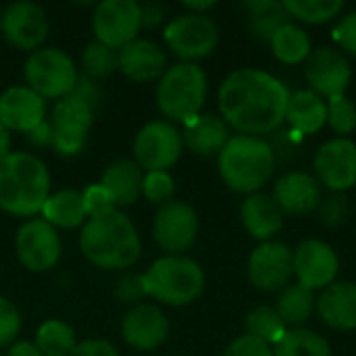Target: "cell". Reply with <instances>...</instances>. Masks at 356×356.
<instances>
[{"label":"cell","instance_id":"6da1fadb","mask_svg":"<svg viewBox=\"0 0 356 356\" xmlns=\"http://www.w3.org/2000/svg\"><path fill=\"white\" fill-rule=\"evenodd\" d=\"M290 96L288 86L275 75L252 67L238 69L219 86V117L240 136L261 138L286 123Z\"/></svg>","mask_w":356,"mask_h":356},{"label":"cell","instance_id":"7a4b0ae2","mask_svg":"<svg viewBox=\"0 0 356 356\" xmlns=\"http://www.w3.org/2000/svg\"><path fill=\"white\" fill-rule=\"evenodd\" d=\"M79 250L102 271H129L142 257V240L134 221L121 211L88 217L79 232Z\"/></svg>","mask_w":356,"mask_h":356},{"label":"cell","instance_id":"3957f363","mask_svg":"<svg viewBox=\"0 0 356 356\" xmlns=\"http://www.w3.org/2000/svg\"><path fill=\"white\" fill-rule=\"evenodd\" d=\"M50 171L33 152L13 150L0 161V211L21 219L42 213L50 196Z\"/></svg>","mask_w":356,"mask_h":356},{"label":"cell","instance_id":"277c9868","mask_svg":"<svg viewBox=\"0 0 356 356\" xmlns=\"http://www.w3.org/2000/svg\"><path fill=\"white\" fill-rule=\"evenodd\" d=\"M223 184L238 194H257L273 177L275 150L263 138L232 136L217 156Z\"/></svg>","mask_w":356,"mask_h":356},{"label":"cell","instance_id":"5b68a950","mask_svg":"<svg viewBox=\"0 0 356 356\" xmlns=\"http://www.w3.org/2000/svg\"><path fill=\"white\" fill-rule=\"evenodd\" d=\"M209 94V77L198 63H175L156 81L154 100L171 123H188L202 113Z\"/></svg>","mask_w":356,"mask_h":356},{"label":"cell","instance_id":"8992f818","mask_svg":"<svg viewBox=\"0 0 356 356\" xmlns=\"http://www.w3.org/2000/svg\"><path fill=\"white\" fill-rule=\"evenodd\" d=\"M144 277L148 298L167 307H188L204 292V271L186 254H163L144 271Z\"/></svg>","mask_w":356,"mask_h":356},{"label":"cell","instance_id":"52a82bcc","mask_svg":"<svg viewBox=\"0 0 356 356\" xmlns=\"http://www.w3.org/2000/svg\"><path fill=\"white\" fill-rule=\"evenodd\" d=\"M23 77L25 86L48 102L69 96L77 83L79 71L65 50L56 46H42L25 58Z\"/></svg>","mask_w":356,"mask_h":356},{"label":"cell","instance_id":"ba28073f","mask_svg":"<svg viewBox=\"0 0 356 356\" xmlns=\"http://www.w3.org/2000/svg\"><path fill=\"white\" fill-rule=\"evenodd\" d=\"M163 40L179 63H198L215 52L219 27L209 15L184 13L165 25Z\"/></svg>","mask_w":356,"mask_h":356},{"label":"cell","instance_id":"9c48e42d","mask_svg":"<svg viewBox=\"0 0 356 356\" xmlns=\"http://www.w3.org/2000/svg\"><path fill=\"white\" fill-rule=\"evenodd\" d=\"M134 161L148 171H169L177 165L184 154V138L181 129L167 121L154 119L140 127L134 138Z\"/></svg>","mask_w":356,"mask_h":356},{"label":"cell","instance_id":"30bf717a","mask_svg":"<svg viewBox=\"0 0 356 356\" xmlns=\"http://www.w3.org/2000/svg\"><path fill=\"white\" fill-rule=\"evenodd\" d=\"M96 111L90 108L75 96H65L54 102L50 111V127H52V150L58 156H77L88 142V134L94 125Z\"/></svg>","mask_w":356,"mask_h":356},{"label":"cell","instance_id":"8fae6325","mask_svg":"<svg viewBox=\"0 0 356 356\" xmlns=\"http://www.w3.org/2000/svg\"><path fill=\"white\" fill-rule=\"evenodd\" d=\"M15 254L29 273H46L54 269L63 254L58 229L42 217L27 219L15 236Z\"/></svg>","mask_w":356,"mask_h":356},{"label":"cell","instance_id":"7c38bea8","mask_svg":"<svg viewBox=\"0 0 356 356\" xmlns=\"http://www.w3.org/2000/svg\"><path fill=\"white\" fill-rule=\"evenodd\" d=\"M200 219L192 204L184 200H171L154 213L152 236L156 246L165 254L181 257L186 254L198 240Z\"/></svg>","mask_w":356,"mask_h":356},{"label":"cell","instance_id":"4fadbf2b","mask_svg":"<svg viewBox=\"0 0 356 356\" xmlns=\"http://www.w3.org/2000/svg\"><path fill=\"white\" fill-rule=\"evenodd\" d=\"M142 8L138 0H102L92 10L94 40L115 50L140 38Z\"/></svg>","mask_w":356,"mask_h":356},{"label":"cell","instance_id":"5bb4252c","mask_svg":"<svg viewBox=\"0 0 356 356\" xmlns=\"http://www.w3.org/2000/svg\"><path fill=\"white\" fill-rule=\"evenodd\" d=\"M50 33L48 13L29 0H17L0 10V35L17 50L33 52L44 46Z\"/></svg>","mask_w":356,"mask_h":356},{"label":"cell","instance_id":"9a60e30c","mask_svg":"<svg viewBox=\"0 0 356 356\" xmlns=\"http://www.w3.org/2000/svg\"><path fill=\"white\" fill-rule=\"evenodd\" d=\"M248 282L261 292H282L294 277V250L280 242H263L248 257Z\"/></svg>","mask_w":356,"mask_h":356},{"label":"cell","instance_id":"2e32d148","mask_svg":"<svg viewBox=\"0 0 356 356\" xmlns=\"http://www.w3.org/2000/svg\"><path fill=\"white\" fill-rule=\"evenodd\" d=\"M313 169L321 188L344 194L356 186V144L350 138H334L321 144L313 156Z\"/></svg>","mask_w":356,"mask_h":356},{"label":"cell","instance_id":"e0dca14e","mask_svg":"<svg viewBox=\"0 0 356 356\" xmlns=\"http://www.w3.org/2000/svg\"><path fill=\"white\" fill-rule=\"evenodd\" d=\"M305 77L311 86V92L330 100L334 96L346 94L353 79V69L344 52L323 46L313 50L305 60Z\"/></svg>","mask_w":356,"mask_h":356},{"label":"cell","instance_id":"ac0fdd59","mask_svg":"<svg viewBox=\"0 0 356 356\" xmlns=\"http://www.w3.org/2000/svg\"><path fill=\"white\" fill-rule=\"evenodd\" d=\"M169 319L154 302H142L131 307L121 321L123 342L140 353H152L161 348L169 338Z\"/></svg>","mask_w":356,"mask_h":356},{"label":"cell","instance_id":"d6986e66","mask_svg":"<svg viewBox=\"0 0 356 356\" xmlns=\"http://www.w3.org/2000/svg\"><path fill=\"white\" fill-rule=\"evenodd\" d=\"M340 271L336 250L323 240H305L294 250V277L309 290H325Z\"/></svg>","mask_w":356,"mask_h":356},{"label":"cell","instance_id":"ffe728a7","mask_svg":"<svg viewBox=\"0 0 356 356\" xmlns=\"http://www.w3.org/2000/svg\"><path fill=\"white\" fill-rule=\"evenodd\" d=\"M48 119V102L31 88L10 86L0 94V123L13 134H27Z\"/></svg>","mask_w":356,"mask_h":356},{"label":"cell","instance_id":"44dd1931","mask_svg":"<svg viewBox=\"0 0 356 356\" xmlns=\"http://www.w3.org/2000/svg\"><path fill=\"white\" fill-rule=\"evenodd\" d=\"M167 67V52L154 40L136 38L119 48V73L134 83L159 81Z\"/></svg>","mask_w":356,"mask_h":356},{"label":"cell","instance_id":"7402d4cb","mask_svg":"<svg viewBox=\"0 0 356 356\" xmlns=\"http://www.w3.org/2000/svg\"><path fill=\"white\" fill-rule=\"evenodd\" d=\"M271 196L284 215L302 217L319 209L323 200V188L315 175L307 171H290L275 181Z\"/></svg>","mask_w":356,"mask_h":356},{"label":"cell","instance_id":"603a6c76","mask_svg":"<svg viewBox=\"0 0 356 356\" xmlns=\"http://www.w3.org/2000/svg\"><path fill=\"white\" fill-rule=\"evenodd\" d=\"M184 148L198 156H219V152L229 142V127L227 123L215 113H200L181 129Z\"/></svg>","mask_w":356,"mask_h":356},{"label":"cell","instance_id":"cb8c5ba5","mask_svg":"<svg viewBox=\"0 0 356 356\" xmlns=\"http://www.w3.org/2000/svg\"><path fill=\"white\" fill-rule=\"evenodd\" d=\"M240 219L250 238L263 242H271L284 227V213L273 200V196L257 192L244 198L240 207Z\"/></svg>","mask_w":356,"mask_h":356},{"label":"cell","instance_id":"d4e9b609","mask_svg":"<svg viewBox=\"0 0 356 356\" xmlns=\"http://www.w3.org/2000/svg\"><path fill=\"white\" fill-rule=\"evenodd\" d=\"M317 313L321 321L338 332L356 330V284L334 282L317 298Z\"/></svg>","mask_w":356,"mask_h":356},{"label":"cell","instance_id":"484cf974","mask_svg":"<svg viewBox=\"0 0 356 356\" xmlns=\"http://www.w3.org/2000/svg\"><path fill=\"white\" fill-rule=\"evenodd\" d=\"M144 171L134 159L113 161L100 175V184L108 190L117 209L131 207L142 196Z\"/></svg>","mask_w":356,"mask_h":356},{"label":"cell","instance_id":"4316f807","mask_svg":"<svg viewBox=\"0 0 356 356\" xmlns=\"http://www.w3.org/2000/svg\"><path fill=\"white\" fill-rule=\"evenodd\" d=\"M286 121L300 136H313L327 123V104L311 90H298L290 96Z\"/></svg>","mask_w":356,"mask_h":356},{"label":"cell","instance_id":"83f0119b","mask_svg":"<svg viewBox=\"0 0 356 356\" xmlns=\"http://www.w3.org/2000/svg\"><path fill=\"white\" fill-rule=\"evenodd\" d=\"M42 219L54 229H75L88 221L83 196L79 190H58L48 196L42 207Z\"/></svg>","mask_w":356,"mask_h":356},{"label":"cell","instance_id":"f1b7e54d","mask_svg":"<svg viewBox=\"0 0 356 356\" xmlns=\"http://www.w3.org/2000/svg\"><path fill=\"white\" fill-rule=\"evenodd\" d=\"M317 307V298H315V292L300 286V284H290L288 288H284L275 300V311L277 315L282 317V321L286 323L288 330L292 327H300L305 325L313 311Z\"/></svg>","mask_w":356,"mask_h":356},{"label":"cell","instance_id":"f546056e","mask_svg":"<svg viewBox=\"0 0 356 356\" xmlns=\"http://www.w3.org/2000/svg\"><path fill=\"white\" fill-rule=\"evenodd\" d=\"M244 8L248 13V27L254 38L269 42L273 33L290 23V15L284 8V2L275 0H248L244 2Z\"/></svg>","mask_w":356,"mask_h":356},{"label":"cell","instance_id":"4dcf8cb0","mask_svg":"<svg viewBox=\"0 0 356 356\" xmlns=\"http://www.w3.org/2000/svg\"><path fill=\"white\" fill-rule=\"evenodd\" d=\"M269 46H271L273 56L284 65H300L313 52L309 33L302 27L294 25L292 21L273 33V38L269 40Z\"/></svg>","mask_w":356,"mask_h":356},{"label":"cell","instance_id":"1f68e13d","mask_svg":"<svg viewBox=\"0 0 356 356\" xmlns=\"http://www.w3.org/2000/svg\"><path fill=\"white\" fill-rule=\"evenodd\" d=\"M33 344L44 356H71L77 346V338L75 330L67 321L48 319L38 327Z\"/></svg>","mask_w":356,"mask_h":356},{"label":"cell","instance_id":"d6a6232c","mask_svg":"<svg viewBox=\"0 0 356 356\" xmlns=\"http://www.w3.org/2000/svg\"><path fill=\"white\" fill-rule=\"evenodd\" d=\"M273 356H332V346L313 330L292 327L273 346Z\"/></svg>","mask_w":356,"mask_h":356},{"label":"cell","instance_id":"836d02e7","mask_svg":"<svg viewBox=\"0 0 356 356\" xmlns=\"http://www.w3.org/2000/svg\"><path fill=\"white\" fill-rule=\"evenodd\" d=\"M284 8L290 19H298L309 25H323L334 21L342 10V0H284Z\"/></svg>","mask_w":356,"mask_h":356},{"label":"cell","instance_id":"e575fe53","mask_svg":"<svg viewBox=\"0 0 356 356\" xmlns=\"http://www.w3.org/2000/svg\"><path fill=\"white\" fill-rule=\"evenodd\" d=\"M115 71H119V50L104 46L100 42H90L81 52V75L102 81L108 79Z\"/></svg>","mask_w":356,"mask_h":356},{"label":"cell","instance_id":"d590c367","mask_svg":"<svg viewBox=\"0 0 356 356\" xmlns=\"http://www.w3.org/2000/svg\"><path fill=\"white\" fill-rule=\"evenodd\" d=\"M244 325H246V334L269 344V346H275L284 334L288 332L286 323L282 321V317L277 315V311L273 307H257L252 309L246 319H244Z\"/></svg>","mask_w":356,"mask_h":356},{"label":"cell","instance_id":"8d00e7d4","mask_svg":"<svg viewBox=\"0 0 356 356\" xmlns=\"http://www.w3.org/2000/svg\"><path fill=\"white\" fill-rule=\"evenodd\" d=\"M327 125L340 136L346 138L356 129V104L344 94L334 96L327 102Z\"/></svg>","mask_w":356,"mask_h":356},{"label":"cell","instance_id":"74e56055","mask_svg":"<svg viewBox=\"0 0 356 356\" xmlns=\"http://www.w3.org/2000/svg\"><path fill=\"white\" fill-rule=\"evenodd\" d=\"M142 196L152 204H167L175 196V179L169 171H148L142 179Z\"/></svg>","mask_w":356,"mask_h":356},{"label":"cell","instance_id":"f35d334b","mask_svg":"<svg viewBox=\"0 0 356 356\" xmlns=\"http://www.w3.org/2000/svg\"><path fill=\"white\" fill-rule=\"evenodd\" d=\"M115 298L123 305L138 307L148 300V286L144 273L136 271H123L115 282Z\"/></svg>","mask_w":356,"mask_h":356},{"label":"cell","instance_id":"ab89813d","mask_svg":"<svg viewBox=\"0 0 356 356\" xmlns=\"http://www.w3.org/2000/svg\"><path fill=\"white\" fill-rule=\"evenodd\" d=\"M23 327L19 309L6 296H0V348H8L17 342Z\"/></svg>","mask_w":356,"mask_h":356},{"label":"cell","instance_id":"60d3db41","mask_svg":"<svg viewBox=\"0 0 356 356\" xmlns=\"http://www.w3.org/2000/svg\"><path fill=\"white\" fill-rule=\"evenodd\" d=\"M317 215H319L321 225H325L330 229H336V227L344 225L348 215H350L348 198L344 194H332V196L323 198L319 209H317Z\"/></svg>","mask_w":356,"mask_h":356},{"label":"cell","instance_id":"b9f144b4","mask_svg":"<svg viewBox=\"0 0 356 356\" xmlns=\"http://www.w3.org/2000/svg\"><path fill=\"white\" fill-rule=\"evenodd\" d=\"M81 196H83L88 217H96V215H102V213H108V211L117 209L111 194H108V190L100 181L90 184L86 190H81Z\"/></svg>","mask_w":356,"mask_h":356},{"label":"cell","instance_id":"7bdbcfd3","mask_svg":"<svg viewBox=\"0 0 356 356\" xmlns=\"http://www.w3.org/2000/svg\"><path fill=\"white\" fill-rule=\"evenodd\" d=\"M223 356H273V348L248 334L236 338L227 348Z\"/></svg>","mask_w":356,"mask_h":356},{"label":"cell","instance_id":"ee69618b","mask_svg":"<svg viewBox=\"0 0 356 356\" xmlns=\"http://www.w3.org/2000/svg\"><path fill=\"white\" fill-rule=\"evenodd\" d=\"M334 38L344 52H348L350 56L356 58V10L340 19L338 27L334 31Z\"/></svg>","mask_w":356,"mask_h":356},{"label":"cell","instance_id":"f6af8a7d","mask_svg":"<svg viewBox=\"0 0 356 356\" xmlns=\"http://www.w3.org/2000/svg\"><path fill=\"white\" fill-rule=\"evenodd\" d=\"M71 96L79 98L81 102H86V104H88L90 108H94V111H98V106H100V102H102V90H100L98 81L86 77V75H81V73H79V77H77V83H75Z\"/></svg>","mask_w":356,"mask_h":356},{"label":"cell","instance_id":"bcb514c9","mask_svg":"<svg viewBox=\"0 0 356 356\" xmlns=\"http://www.w3.org/2000/svg\"><path fill=\"white\" fill-rule=\"evenodd\" d=\"M71 356H121L119 350L102 338H88L83 342H77Z\"/></svg>","mask_w":356,"mask_h":356},{"label":"cell","instance_id":"7dc6e473","mask_svg":"<svg viewBox=\"0 0 356 356\" xmlns=\"http://www.w3.org/2000/svg\"><path fill=\"white\" fill-rule=\"evenodd\" d=\"M142 8V29H156L165 21V6L159 2H144Z\"/></svg>","mask_w":356,"mask_h":356},{"label":"cell","instance_id":"c3c4849f","mask_svg":"<svg viewBox=\"0 0 356 356\" xmlns=\"http://www.w3.org/2000/svg\"><path fill=\"white\" fill-rule=\"evenodd\" d=\"M25 140L33 148H48V146H52V127H50V121L46 119L40 125H35L31 131L25 134Z\"/></svg>","mask_w":356,"mask_h":356},{"label":"cell","instance_id":"681fc988","mask_svg":"<svg viewBox=\"0 0 356 356\" xmlns=\"http://www.w3.org/2000/svg\"><path fill=\"white\" fill-rule=\"evenodd\" d=\"M4 356H44L40 353V348L33 344V340H17L15 344H10L6 348Z\"/></svg>","mask_w":356,"mask_h":356},{"label":"cell","instance_id":"f907efd6","mask_svg":"<svg viewBox=\"0 0 356 356\" xmlns=\"http://www.w3.org/2000/svg\"><path fill=\"white\" fill-rule=\"evenodd\" d=\"M181 6L186 8V13H192V15H207L211 8L217 6L215 0H204V2H181Z\"/></svg>","mask_w":356,"mask_h":356},{"label":"cell","instance_id":"816d5d0a","mask_svg":"<svg viewBox=\"0 0 356 356\" xmlns=\"http://www.w3.org/2000/svg\"><path fill=\"white\" fill-rule=\"evenodd\" d=\"M13 152V134L0 123V161Z\"/></svg>","mask_w":356,"mask_h":356},{"label":"cell","instance_id":"f5cc1de1","mask_svg":"<svg viewBox=\"0 0 356 356\" xmlns=\"http://www.w3.org/2000/svg\"><path fill=\"white\" fill-rule=\"evenodd\" d=\"M0 356H4V355H2V353H0Z\"/></svg>","mask_w":356,"mask_h":356}]
</instances>
